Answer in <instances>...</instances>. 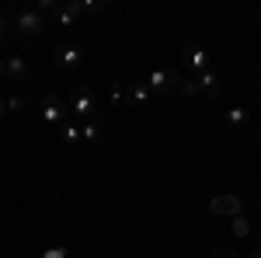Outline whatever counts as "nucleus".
Wrapping results in <instances>:
<instances>
[{
  "mask_svg": "<svg viewBox=\"0 0 261 258\" xmlns=\"http://www.w3.org/2000/svg\"><path fill=\"white\" fill-rule=\"evenodd\" d=\"M11 28H14V21L7 18V14H0V42H4L7 35H11Z\"/></svg>",
  "mask_w": 261,
  "mask_h": 258,
  "instance_id": "6ab92c4d",
  "label": "nucleus"
},
{
  "mask_svg": "<svg viewBox=\"0 0 261 258\" xmlns=\"http://www.w3.org/2000/svg\"><path fill=\"white\" fill-rule=\"evenodd\" d=\"M60 133H63V139H66V143H81V126H77V122H63Z\"/></svg>",
  "mask_w": 261,
  "mask_h": 258,
  "instance_id": "4468645a",
  "label": "nucleus"
},
{
  "mask_svg": "<svg viewBox=\"0 0 261 258\" xmlns=\"http://www.w3.org/2000/svg\"><path fill=\"white\" fill-rule=\"evenodd\" d=\"M35 11H39V14H49V11H60V4H56V0H39Z\"/></svg>",
  "mask_w": 261,
  "mask_h": 258,
  "instance_id": "a211bd4d",
  "label": "nucleus"
},
{
  "mask_svg": "<svg viewBox=\"0 0 261 258\" xmlns=\"http://www.w3.org/2000/svg\"><path fill=\"white\" fill-rule=\"evenodd\" d=\"M122 98H125V87H122L119 80H115V84H112V101H115V105H119Z\"/></svg>",
  "mask_w": 261,
  "mask_h": 258,
  "instance_id": "aec40b11",
  "label": "nucleus"
},
{
  "mask_svg": "<svg viewBox=\"0 0 261 258\" xmlns=\"http://www.w3.org/2000/svg\"><path fill=\"white\" fill-rule=\"evenodd\" d=\"M223 122H226V129H233V133H244V129H247V108L233 105V108L223 115Z\"/></svg>",
  "mask_w": 261,
  "mask_h": 258,
  "instance_id": "f8f14e48",
  "label": "nucleus"
},
{
  "mask_svg": "<svg viewBox=\"0 0 261 258\" xmlns=\"http://www.w3.org/2000/svg\"><path fill=\"white\" fill-rule=\"evenodd\" d=\"M81 139L84 143H98L101 139V122L98 119H84L81 122Z\"/></svg>",
  "mask_w": 261,
  "mask_h": 258,
  "instance_id": "ddd939ff",
  "label": "nucleus"
},
{
  "mask_svg": "<svg viewBox=\"0 0 261 258\" xmlns=\"http://www.w3.org/2000/svg\"><path fill=\"white\" fill-rule=\"evenodd\" d=\"M125 95H129L133 105H146L153 91H150V84H146V80H133V84H125Z\"/></svg>",
  "mask_w": 261,
  "mask_h": 258,
  "instance_id": "9b49d317",
  "label": "nucleus"
},
{
  "mask_svg": "<svg viewBox=\"0 0 261 258\" xmlns=\"http://www.w3.org/2000/svg\"><path fill=\"white\" fill-rule=\"evenodd\" d=\"M195 80V95H209V98H220V91H223V80L216 70H205V74H199V77H192Z\"/></svg>",
  "mask_w": 261,
  "mask_h": 258,
  "instance_id": "6e6552de",
  "label": "nucleus"
},
{
  "mask_svg": "<svg viewBox=\"0 0 261 258\" xmlns=\"http://www.w3.org/2000/svg\"><path fill=\"white\" fill-rule=\"evenodd\" d=\"M70 112L77 115V119H98V105H94V91L87 87V84H81L73 95H70Z\"/></svg>",
  "mask_w": 261,
  "mask_h": 258,
  "instance_id": "20e7f679",
  "label": "nucleus"
},
{
  "mask_svg": "<svg viewBox=\"0 0 261 258\" xmlns=\"http://www.w3.org/2000/svg\"><path fill=\"white\" fill-rule=\"evenodd\" d=\"M230 227H233V234H237V238H247V234H251L247 217H233V220H230Z\"/></svg>",
  "mask_w": 261,
  "mask_h": 258,
  "instance_id": "dca6fc26",
  "label": "nucleus"
},
{
  "mask_svg": "<svg viewBox=\"0 0 261 258\" xmlns=\"http://www.w3.org/2000/svg\"><path fill=\"white\" fill-rule=\"evenodd\" d=\"M209 213H216V217H244V202L241 196H216L209 202Z\"/></svg>",
  "mask_w": 261,
  "mask_h": 258,
  "instance_id": "0eeeda50",
  "label": "nucleus"
},
{
  "mask_svg": "<svg viewBox=\"0 0 261 258\" xmlns=\"http://www.w3.org/2000/svg\"><path fill=\"white\" fill-rule=\"evenodd\" d=\"M77 18H84V4L81 0H66V4H60V11H56V21H60L63 28H70Z\"/></svg>",
  "mask_w": 261,
  "mask_h": 258,
  "instance_id": "9d476101",
  "label": "nucleus"
},
{
  "mask_svg": "<svg viewBox=\"0 0 261 258\" xmlns=\"http://www.w3.org/2000/svg\"><path fill=\"white\" fill-rule=\"evenodd\" d=\"M4 63H7V80H14V84L28 80V74H32L28 56H4Z\"/></svg>",
  "mask_w": 261,
  "mask_h": 258,
  "instance_id": "1a4fd4ad",
  "label": "nucleus"
},
{
  "mask_svg": "<svg viewBox=\"0 0 261 258\" xmlns=\"http://www.w3.org/2000/svg\"><path fill=\"white\" fill-rule=\"evenodd\" d=\"M178 63H181V70H188V77H199L205 70H213V56H209L202 45H185Z\"/></svg>",
  "mask_w": 261,
  "mask_h": 258,
  "instance_id": "f257e3e1",
  "label": "nucleus"
},
{
  "mask_svg": "<svg viewBox=\"0 0 261 258\" xmlns=\"http://www.w3.org/2000/svg\"><path fill=\"white\" fill-rule=\"evenodd\" d=\"M181 74H178V66H161V70H153L150 74V91L153 95H171V91H181Z\"/></svg>",
  "mask_w": 261,
  "mask_h": 258,
  "instance_id": "f03ea898",
  "label": "nucleus"
},
{
  "mask_svg": "<svg viewBox=\"0 0 261 258\" xmlns=\"http://www.w3.org/2000/svg\"><path fill=\"white\" fill-rule=\"evenodd\" d=\"M14 28H18L21 39H39L42 32H45V18H42L35 7H28V11H18L14 14Z\"/></svg>",
  "mask_w": 261,
  "mask_h": 258,
  "instance_id": "39448f33",
  "label": "nucleus"
},
{
  "mask_svg": "<svg viewBox=\"0 0 261 258\" xmlns=\"http://www.w3.org/2000/svg\"><path fill=\"white\" fill-rule=\"evenodd\" d=\"M42 258H66V248H49Z\"/></svg>",
  "mask_w": 261,
  "mask_h": 258,
  "instance_id": "412c9836",
  "label": "nucleus"
},
{
  "mask_svg": "<svg viewBox=\"0 0 261 258\" xmlns=\"http://www.w3.org/2000/svg\"><path fill=\"white\" fill-rule=\"evenodd\" d=\"M4 115H7V101H4V95H0V122H4Z\"/></svg>",
  "mask_w": 261,
  "mask_h": 258,
  "instance_id": "5701e85b",
  "label": "nucleus"
},
{
  "mask_svg": "<svg viewBox=\"0 0 261 258\" xmlns=\"http://www.w3.org/2000/svg\"><path fill=\"white\" fill-rule=\"evenodd\" d=\"M39 112H42V119L49 122V126H63V122H70L66 115H73L70 112V101L60 98V95H45L39 105Z\"/></svg>",
  "mask_w": 261,
  "mask_h": 258,
  "instance_id": "7ed1b4c3",
  "label": "nucleus"
},
{
  "mask_svg": "<svg viewBox=\"0 0 261 258\" xmlns=\"http://www.w3.org/2000/svg\"><path fill=\"white\" fill-rule=\"evenodd\" d=\"M213 258H237V255H233V251H226V248H216V251H213Z\"/></svg>",
  "mask_w": 261,
  "mask_h": 258,
  "instance_id": "4be33fe9",
  "label": "nucleus"
},
{
  "mask_svg": "<svg viewBox=\"0 0 261 258\" xmlns=\"http://www.w3.org/2000/svg\"><path fill=\"white\" fill-rule=\"evenodd\" d=\"M4 101H7V115H11V112H21V108L28 105L24 95H4Z\"/></svg>",
  "mask_w": 261,
  "mask_h": 258,
  "instance_id": "2eb2a0df",
  "label": "nucleus"
},
{
  "mask_svg": "<svg viewBox=\"0 0 261 258\" xmlns=\"http://www.w3.org/2000/svg\"><path fill=\"white\" fill-rule=\"evenodd\" d=\"M247 258H261V248H258V251H251V255H247Z\"/></svg>",
  "mask_w": 261,
  "mask_h": 258,
  "instance_id": "393cba45",
  "label": "nucleus"
},
{
  "mask_svg": "<svg viewBox=\"0 0 261 258\" xmlns=\"http://www.w3.org/2000/svg\"><path fill=\"white\" fill-rule=\"evenodd\" d=\"M105 7H108L105 0H87V4H84V14H101Z\"/></svg>",
  "mask_w": 261,
  "mask_h": 258,
  "instance_id": "f3484780",
  "label": "nucleus"
},
{
  "mask_svg": "<svg viewBox=\"0 0 261 258\" xmlns=\"http://www.w3.org/2000/svg\"><path fill=\"white\" fill-rule=\"evenodd\" d=\"M7 77V63H4V56H0V80Z\"/></svg>",
  "mask_w": 261,
  "mask_h": 258,
  "instance_id": "b1692460",
  "label": "nucleus"
},
{
  "mask_svg": "<svg viewBox=\"0 0 261 258\" xmlns=\"http://www.w3.org/2000/svg\"><path fill=\"white\" fill-rule=\"evenodd\" d=\"M53 63L60 70H77V66H84V49L73 45V42H63V45H56V53H53Z\"/></svg>",
  "mask_w": 261,
  "mask_h": 258,
  "instance_id": "423d86ee",
  "label": "nucleus"
}]
</instances>
